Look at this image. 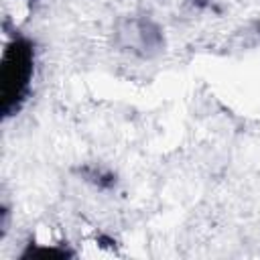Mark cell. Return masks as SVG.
Listing matches in <instances>:
<instances>
[{
  "label": "cell",
  "instance_id": "1",
  "mask_svg": "<svg viewBox=\"0 0 260 260\" xmlns=\"http://www.w3.org/2000/svg\"><path fill=\"white\" fill-rule=\"evenodd\" d=\"M35 73V47L24 37H14L8 41L4 53H2V65H0V102H2V114L6 118L20 112L24 106L30 81Z\"/></svg>",
  "mask_w": 260,
  "mask_h": 260
},
{
  "label": "cell",
  "instance_id": "2",
  "mask_svg": "<svg viewBox=\"0 0 260 260\" xmlns=\"http://www.w3.org/2000/svg\"><path fill=\"white\" fill-rule=\"evenodd\" d=\"M116 37L122 49L140 57H150L158 53L165 43L160 26L146 16H132L120 20L116 26Z\"/></svg>",
  "mask_w": 260,
  "mask_h": 260
},
{
  "label": "cell",
  "instance_id": "3",
  "mask_svg": "<svg viewBox=\"0 0 260 260\" xmlns=\"http://www.w3.org/2000/svg\"><path fill=\"white\" fill-rule=\"evenodd\" d=\"M79 173L85 177V181L93 183L98 189H112L116 185V177L110 171H104L98 167H83Z\"/></svg>",
  "mask_w": 260,
  "mask_h": 260
},
{
  "label": "cell",
  "instance_id": "4",
  "mask_svg": "<svg viewBox=\"0 0 260 260\" xmlns=\"http://www.w3.org/2000/svg\"><path fill=\"white\" fill-rule=\"evenodd\" d=\"M195 6H199V8H205L207 4H209V0H191Z\"/></svg>",
  "mask_w": 260,
  "mask_h": 260
},
{
  "label": "cell",
  "instance_id": "5",
  "mask_svg": "<svg viewBox=\"0 0 260 260\" xmlns=\"http://www.w3.org/2000/svg\"><path fill=\"white\" fill-rule=\"evenodd\" d=\"M30 2H32V0H30Z\"/></svg>",
  "mask_w": 260,
  "mask_h": 260
}]
</instances>
